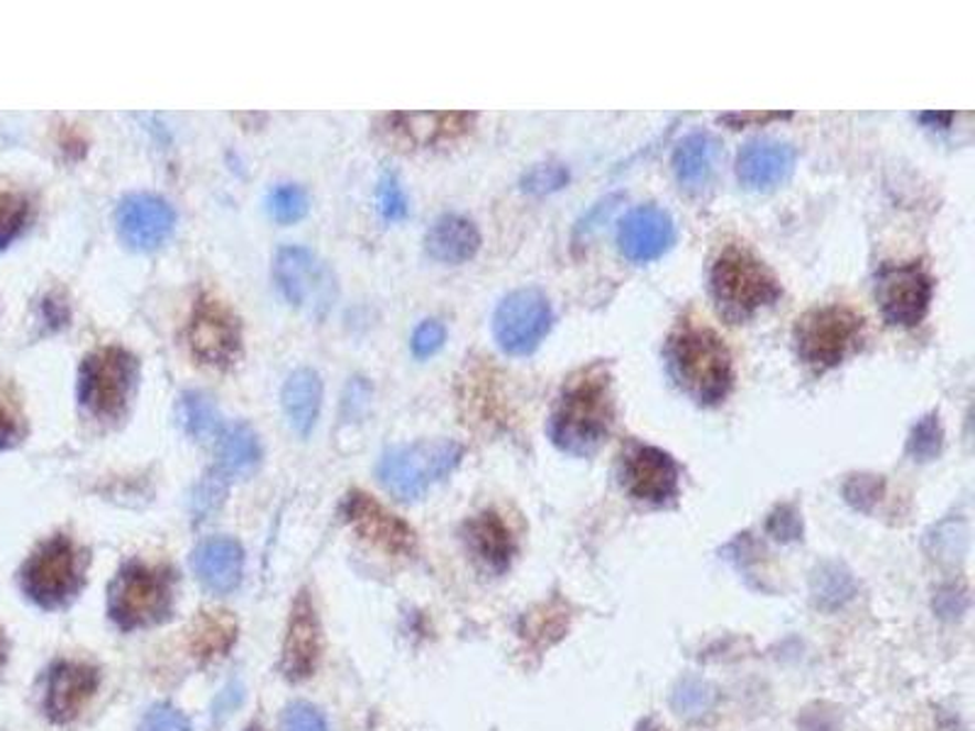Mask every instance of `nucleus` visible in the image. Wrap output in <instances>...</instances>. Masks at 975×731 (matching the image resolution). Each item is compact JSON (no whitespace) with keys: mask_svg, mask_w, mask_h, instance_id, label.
<instances>
[{"mask_svg":"<svg viewBox=\"0 0 975 731\" xmlns=\"http://www.w3.org/2000/svg\"><path fill=\"white\" fill-rule=\"evenodd\" d=\"M237 639V622L225 610L201 612L191 629V651L198 661H213L227 654Z\"/></svg>","mask_w":975,"mask_h":731,"instance_id":"obj_28","label":"nucleus"},{"mask_svg":"<svg viewBox=\"0 0 975 731\" xmlns=\"http://www.w3.org/2000/svg\"><path fill=\"white\" fill-rule=\"evenodd\" d=\"M710 290L724 320L742 325L783 296L773 271L744 246H727L710 268Z\"/></svg>","mask_w":975,"mask_h":731,"instance_id":"obj_3","label":"nucleus"},{"mask_svg":"<svg viewBox=\"0 0 975 731\" xmlns=\"http://www.w3.org/2000/svg\"><path fill=\"white\" fill-rule=\"evenodd\" d=\"M924 549L939 563H961L968 553V525L961 517H948V520L932 527L924 537Z\"/></svg>","mask_w":975,"mask_h":731,"instance_id":"obj_30","label":"nucleus"},{"mask_svg":"<svg viewBox=\"0 0 975 731\" xmlns=\"http://www.w3.org/2000/svg\"><path fill=\"white\" fill-rule=\"evenodd\" d=\"M722 557L736 565V571L744 578H751V565L756 563V544L749 534H739L732 544L722 549Z\"/></svg>","mask_w":975,"mask_h":731,"instance_id":"obj_45","label":"nucleus"},{"mask_svg":"<svg viewBox=\"0 0 975 731\" xmlns=\"http://www.w3.org/2000/svg\"><path fill=\"white\" fill-rule=\"evenodd\" d=\"M563 627H566V622H563V612L561 610L554 612L551 607H544L542 615H534V612H532V615L524 617L522 634L530 642H537V644L544 646V644H551L549 636H544V634L551 632V636H554V639H559V636L563 634Z\"/></svg>","mask_w":975,"mask_h":731,"instance_id":"obj_40","label":"nucleus"},{"mask_svg":"<svg viewBox=\"0 0 975 731\" xmlns=\"http://www.w3.org/2000/svg\"><path fill=\"white\" fill-rule=\"evenodd\" d=\"M347 522L379 549L395 553V557H407L417 547L415 532L410 529L401 517L388 512L381 502H375L367 492H349L345 502Z\"/></svg>","mask_w":975,"mask_h":731,"instance_id":"obj_16","label":"nucleus"},{"mask_svg":"<svg viewBox=\"0 0 975 731\" xmlns=\"http://www.w3.org/2000/svg\"><path fill=\"white\" fill-rule=\"evenodd\" d=\"M266 208H268V212H272V218L276 222H280V225H293V222H298L308 215L310 195L298 183H284V186H276L274 191L268 193Z\"/></svg>","mask_w":975,"mask_h":731,"instance_id":"obj_33","label":"nucleus"},{"mask_svg":"<svg viewBox=\"0 0 975 731\" xmlns=\"http://www.w3.org/2000/svg\"><path fill=\"white\" fill-rule=\"evenodd\" d=\"M176 227V212L159 195H127L117 208V232L127 246L137 252H155L167 242Z\"/></svg>","mask_w":975,"mask_h":731,"instance_id":"obj_14","label":"nucleus"},{"mask_svg":"<svg viewBox=\"0 0 975 731\" xmlns=\"http://www.w3.org/2000/svg\"><path fill=\"white\" fill-rule=\"evenodd\" d=\"M139 731H191L188 719L171 704H155L145 714Z\"/></svg>","mask_w":975,"mask_h":731,"instance_id":"obj_44","label":"nucleus"},{"mask_svg":"<svg viewBox=\"0 0 975 731\" xmlns=\"http://www.w3.org/2000/svg\"><path fill=\"white\" fill-rule=\"evenodd\" d=\"M28 218H30L28 198L0 188V250L8 246L22 230H25Z\"/></svg>","mask_w":975,"mask_h":731,"instance_id":"obj_35","label":"nucleus"},{"mask_svg":"<svg viewBox=\"0 0 975 731\" xmlns=\"http://www.w3.org/2000/svg\"><path fill=\"white\" fill-rule=\"evenodd\" d=\"M225 478H227L225 474H220V470H213V474L205 476V480L201 483V486L195 488L193 510H195L198 517H208L210 512H215L218 507L222 505V498H225V492H227Z\"/></svg>","mask_w":975,"mask_h":731,"instance_id":"obj_41","label":"nucleus"},{"mask_svg":"<svg viewBox=\"0 0 975 731\" xmlns=\"http://www.w3.org/2000/svg\"><path fill=\"white\" fill-rule=\"evenodd\" d=\"M188 347L201 363L227 369L242 351V325L237 315L215 298H198L188 320Z\"/></svg>","mask_w":975,"mask_h":731,"instance_id":"obj_11","label":"nucleus"},{"mask_svg":"<svg viewBox=\"0 0 975 731\" xmlns=\"http://www.w3.org/2000/svg\"><path fill=\"white\" fill-rule=\"evenodd\" d=\"M766 532H769V537L778 541V544H793V541H801L805 534V527H803V517H801V512H797V507L791 502L775 507L766 520Z\"/></svg>","mask_w":975,"mask_h":731,"instance_id":"obj_37","label":"nucleus"},{"mask_svg":"<svg viewBox=\"0 0 975 731\" xmlns=\"http://www.w3.org/2000/svg\"><path fill=\"white\" fill-rule=\"evenodd\" d=\"M427 254L442 264H464L480 250V232L468 218L442 215L427 232Z\"/></svg>","mask_w":975,"mask_h":731,"instance_id":"obj_24","label":"nucleus"},{"mask_svg":"<svg viewBox=\"0 0 975 731\" xmlns=\"http://www.w3.org/2000/svg\"><path fill=\"white\" fill-rule=\"evenodd\" d=\"M22 587L44 610L66 605L81 587V557L72 539L52 537L22 569Z\"/></svg>","mask_w":975,"mask_h":731,"instance_id":"obj_8","label":"nucleus"},{"mask_svg":"<svg viewBox=\"0 0 975 731\" xmlns=\"http://www.w3.org/2000/svg\"><path fill=\"white\" fill-rule=\"evenodd\" d=\"M666 361L676 385L702 407L720 405L732 393V353L710 325L680 320L666 341Z\"/></svg>","mask_w":975,"mask_h":731,"instance_id":"obj_2","label":"nucleus"},{"mask_svg":"<svg viewBox=\"0 0 975 731\" xmlns=\"http://www.w3.org/2000/svg\"><path fill=\"white\" fill-rule=\"evenodd\" d=\"M866 332L863 317L847 305H825L805 312L797 320L793 337L797 357L809 369L825 373L851 357L861 347Z\"/></svg>","mask_w":975,"mask_h":731,"instance_id":"obj_5","label":"nucleus"},{"mask_svg":"<svg viewBox=\"0 0 975 731\" xmlns=\"http://www.w3.org/2000/svg\"><path fill=\"white\" fill-rule=\"evenodd\" d=\"M615 412L610 366L603 361L583 366L561 388L551 410L549 439L563 454L591 458L613 432Z\"/></svg>","mask_w":975,"mask_h":731,"instance_id":"obj_1","label":"nucleus"},{"mask_svg":"<svg viewBox=\"0 0 975 731\" xmlns=\"http://www.w3.org/2000/svg\"><path fill=\"white\" fill-rule=\"evenodd\" d=\"M444 341H446V327L437 320H425L415 329L410 347H413V353L417 359H430L444 347Z\"/></svg>","mask_w":975,"mask_h":731,"instance_id":"obj_43","label":"nucleus"},{"mask_svg":"<svg viewBox=\"0 0 975 731\" xmlns=\"http://www.w3.org/2000/svg\"><path fill=\"white\" fill-rule=\"evenodd\" d=\"M934 296L932 276L922 264L886 266L878 276V303L883 317L895 327H918L930 312Z\"/></svg>","mask_w":975,"mask_h":731,"instance_id":"obj_12","label":"nucleus"},{"mask_svg":"<svg viewBox=\"0 0 975 731\" xmlns=\"http://www.w3.org/2000/svg\"><path fill=\"white\" fill-rule=\"evenodd\" d=\"M22 434H25V427H22L18 410L0 398V452L15 446L22 439Z\"/></svg>","mask_w":975,"mask_h":731,"instance_id":"obj_46","label":"nucleus"},{"mask_svg":"<svg viewBox=\"0 0 975 731\" xmlns=\"http://www.w3.org/2000/svg\"><path fill=\"white\" fill-rule=\"evenodd\" d=\"M98 690V670L86 664H56L46 688V714L52 722L66 724L81 714L93 692Z\"/></svg>","mask_w":975,"mask_h":731,"instance_id":"obj_19","label":"nucleus"},{"mask_svg":"<svg viewBox=\"0 0 975 731\" xmlns=\"http://www.w3.org/2000/svg\"><path fill=\"white\" fill-rule=\"evenodd\" d=\"M6 661V648H3V636H0V666Z\"/></svg>","mask_w":975,"mask_h":731,"instance_id":"obj_50","label":"nucleus"},{"mask_svg":"<svg viewBox=\"0 0 975 731\" xmlns=\"http://www.w3.org/2000/svg\"><path fill=\"white\" fill-rule=\"evenodd\" d=\"M954 117H956V113H951V110H936V113L926 110V113L914 115V120H920L922 125L932 127V129H948Z\"/></svg>","mask_w":975,"mask_h":731,"instance_id":"obj_49","label":"nucleus"},{"mask_svg":"<svg viewBox=\"0 0 975 731\" xmlns=\"http://www.w3.org/2000/svg\"><path fill=\"white\" fill-rule=\"evenodd\" d=\"M252 731H258V729H256V727H254V729H252Z\"/></svg>","mask_w":975,"mask_h":731,"instance_id":"obj_51","label":"nucleus"},{"mask_svg":"<svg viewBox=\"0 0 975 731\" xmlns=\"http://www.w3.org/2000/svg\"><path fill=\"white\" fill-rule=\"evenodd\" d=\"M262 442L256 432L244 422H234L220 432L218 470L225 476H250L262 464Z\"/></svg>","mask_w":975,"mask_h":731,"instance_id":"obj_26","label":"nucleus"},{"mask_svg":"<svg viewBox=\"0 0 975 731\" xmlns=\"http://www.w3.org/2000/svg\"><path fill=\"white\" fill-rule=\"evenodd\" d=\"M139 363L120 347L88 353L78 371V400L93 417L117 420L125 415L135 393Z\"/></svg>","mask_w":975,"mask_h":731,"instance_id":"obj_7","label":"nucleus"},{"mask_svg":"<svg viewBox=\"0 0 975 731\" xmlns=\"http://www.w3.org/2000/svg\"><path fill=\"white\" fill-rule=\"evenodd\" d=\"M844 500H847L854 510H859L863 515H871L876 510V505L880 502L886 492V480L873 474H856L849 476V480L844 483Z\"/></svg>","mask_w":975,"mask_h":731,"instance_id":"obj_34","label":"nucleus"},{"mask_svg":"<svg viewBox=\"0 0 975 731\" xmlns=\"http://www.w3.org/2000/svg\"><path fill=\"white\" fill-rule=\"evenodd\" d=\"M108 612L127 632L163 622L171 612V573L139 561L123 565L108 587Z\"/></svg>","mask_w":975,"mask_h":731,"instance_id":"obj_6","label":"nucleus"},{"mask_svg":"<svg viewBox=\"0 0 975 731\" xmlns=\"http://www.w3.org/2000/svg\"><path fill=\"white\" fill-rule=\"evenodd\" d=\"M375 198H379V210L388 222H398L407 215V198L395 173L388 171L381 176Z\"/></svg>","mask_w":975,"mask_h":731,"instance_id":"obj_38","label":"nucleus"},{"mask_svg":"<svg viewBox=\"0 0 975 731\" xmlns=\"http://www.w3.org/2000/svg\"><path fill=\"white\" fill-rule=\"evenodd\" d=\"M274 278L284 298L303 312L325 317L337 300V278L325 262L303 246H284L276 254Z\"/></svg>","mask_w":975,"mask_h":731,"instance_id":"obj_9","label":"nucleus"},{"mask_svg":"<svg viewBox=\"0 0 975 731\" xmlns=\"http://www.w3.org/2000/svg\"><path fill=\"white\" fill-rule=\"evenodd\" d=\"M554 325V310L539 288H520L505 296L492 315V337L510 357L532 353Z\"/></svg>","mask_w":975,"mask_h":731,"instance_id":"obj_10","label":"nucleus"},{"mask_svg":"<svg viewBox=\"0 0 975 731\" xmlns=\"http://www.w3.org/2000/svg\"><path fill=\"white\" fill-rule=\"evenodd\" d=\"M280 731H327V722L312 704L293 702L280 719Z\"/></svg>","mask_w":975,"mask_h":731,"instance_id":"obj_42","label":"nucleus"},{"mask_svg":"<svg viewBox=\"0 0 975 731\" xmlns=\"http://www.w3.org/2000/svg\"><path fill=\"white\" fill-rule=\"evenodd\" d=\"M859 593L854 573L839 561H825L809 575V595L822 612H837L847 607Z\"/></svg>","mask_w":975,"mask_h":731,"instance_id":"obj_27","label":"nucleus"},{"mask_svg":"<svg viewBox=\"0 0 975 731\" xmlns=\"http://www.w3.org/2000/svg\"><path fill=\"white\" fill-rule=\"evenodd\" d=\"M464 446L452 439H427L385 452L375 466L381 486L403 502L420 500L434 483L462 464Z\"/></svg>","mask_w":975,"mask_h":731,"instance_id":"obj_4","label":"nucleus"},{"mask_svg":"<svg viewBox=\"0 0 975 731\" xmlns=\"http://www.w3.org/2000/svg\"><path fill=\"white\" fill-rule=\"evenodd\" d=\"M722 155L720 139L712 133H692L676 147L671 167L676 181L688 193H702L710 186Z\"/></svg>","mask_w":975,"mask_h":731,"instance_id":"obj_21","label":"nucleus"},{"mask_svg":"<svg viewBox=\"0 0 975 731\" xmlns=\"http://www.w3.org/2000/svg\"><path fill=\"white\" fill-rule=\"evenodd\" d=\"M793 113H771V110H756V113H724L720 115V123L732 127V129H742V127H763L769 123H781V120H791Z\"/></svg>","mask_w":975,"mask_h":731,"instance_id":"obj_47","label":"nucleus"},{"mask_svg":"<svg viewBox=\"0 0 975 731\" xmlns=\"http://www.w3.org/2000/svg\"><path fill=\"white\" fill-rule=\"evenodd\" d=\"M932 607H934V615H936L939 619H944V622H956V619H961L963 615H966L968 607H971L968 591H966V587H963V585H956V583L942 585V587H939V591L934 593Z\"/></svg>","mask_w":975,"mask_h":731,"instance_id":"obj_39","label":"nucleus"},{"mask_svg":"<svg viewBox=\"0 0 975 731\" xmlns=\"http://www.w3.org/2000/svg\"><path fill=\"white\" fill-rule=\"evenodd\" d=\"M797 724H801L803 731H834V719L827 717V712L819 710L817 712L805 710L803 717L797 719Z\"/></svg>","mask_w":975,"mask_h":731,"instance_id":"obj_48","label":"nucleus"},{"mask_svg":"<svg viewBox=\"0 0 975 731\" xmlns=\"http://www.w3.org/2000/svg\"><path fill=\"white\" fill-rule=\"evenodd\" d=\"M942 449H944L942 420H939L936 412H930V415L918 420V424L912 427L908 439V454L912 462L930 464L942 454Z\"/></svg>","mask_w":975,"mask_h":731,"instance_id":"obj_32","label":"nucleus"},{"mask_svg":"<svg viewBox=\"0 0 975 731\" xmlns=\"http://www.w3.org/2000/svg\"><path fill=\"white\" fill-rule=\"evenodd\" d=\"M322 407V381L312 369H298L288 375L284 385V410L290 427L308 436L320 417Z\"/></svg>","mask_w":975,"mask_h":731,"instance_id":"obj_25","label":"nucleus"},{"mask_svg":"<svg viewBox=\"0 0 975 731\" xmlns=\"http://www.w3.org/2000/svg\"><path fill=\"white\" fill-rule=\"evenodd\" d=\"M797 151L788 141L754 139L736 157V179L746 191H773L795 171Z\"/></svg>","mask_w":975,"mask_h":731,"instance_id":"obj_18","label":"nucleus"},{"mask_svg":"<svg viewBox=\"0 0 975 731\" xmlns=\"http://www.w3.org/2000/svg\"><path fill=\"white\" fill-rule=\"evenodd\" d=\"M320 622H317L312 600L308 593H300L290 610L284 654H280V670L290 682H298L312 676V670L320 661Z\"/></svg>","mask_w":975,"mask_h":731,"instance_id":"obj_17","label":"nucleus"},{"mask_svg":"<svg viewBox=\"0 0 975 731\" xmlns=\"http://www.w3.org/2000/svg\"><path fill=\"white\" fill-rule=\"evenodd\" d=\"M176 420L195 442H208L220 434V412L215 400L201 391H188L176 405Z\"/></svg>","mask_w":975,"mask_h":731,"instance_id":"obj_29","label":"nucleus"},{"mask_svg":"<svg viewBox=\"0 0 975 731\" xmlns=\"http://www.w3.org/2000/svg\"><path fill=\"white\" fill-rule=\"evenodd\" d=\"M476 120L474 113H393L388 123L413 145H437L466 135Z\"/></svg>","mask_w":975,"mask_h":731,"instance_id":"obj_23","label":"nucleus"},{"mask_svg":"<svg viewBox=\"0 0 975 731\" xmlns=\"http://www.w3.org/2000/svg\"><path fill=\"white\" fill-rule=\"evenodd\" d=\"M622 486L642 502L671 505L678 498L680 468L671 454L634 442L622 454Z\"/></svg>","mask_w":975,"mask_h":731,"instance_id":"obj_13","label":"nucleus"},{"mask_svg":"<svg viewBox=\"0 0 975 731\" xmlns=\"http://www.w3.org/2000/svg\"><path fill=\"white\" fill-rule=\"evenodd\" d=\"M464 532H466L468 549H471L474 557L484 561L490 571L505 573L510 569L517 544H515L510 527L505 525V520L498 512L486 510V512L476 515L474 520L466 522Z\"/></svg>","mask_w":975,"mask_h":731,"instance_id":"obj_22","label":"nucleus"},{"mask_svg":"<svg viewBox=\"0 0 975 731\" xmlns=\"http://www.w3.org/2000/svg\"><path fill=\"white\" fill-rule=\"evenodd\" d=\"M569 169L563 163L557 161H547V163H537L530 171L522 176V191L532 193V195H549L561 191L563 186L569 183Z\"/></svg>","mask_w":975,"mask_h":731,"instance_id":"obj_36","label":"nucleus"},{"mask_svg":"<svg viewBox=\"0 0 975 731\" xmlns=\"http://www.w3.org/2000/svg\"><path fill=\"white\" fill-rule=\"evenodd\" d=\"M619 252L632 264H649L676 244L674 218L659 205H639L627 212L617 230Z\"/></svg>","mask_w":975,"mask_h":731,"instance_id":"obj_15","label":"nucleus"},{"mask_svg":"<svg viewBox=\"0 0 975 731\" xmlns=\"http://www.w3.org/2000/svg\"><path fill=\"white\" fill-rule=\"evenodd\" d=\"M244 553L234 539L215 537L193 551V571L208 591L230 593L242 581Z\"/></svg>","mask_w":975,"mask_h":731,"instance_id":"obj_20","label":"nucleus"},{"mask_svg":"<svg viewBox=\"0 0 975 731\" xmlns=\"http://www.w3.org/2000/svg\"><path fill=\"white\" fill-rule=\"evenodd\" d=\"M718 704V688L702 678H683L671 692L674 712L686 719H700Z\"/></svg>","mask_w":975,"mask_h":731,"instance_id":"obj_31","label":"nucleus"}]
</instances>
